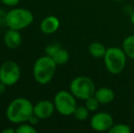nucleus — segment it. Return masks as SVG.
Listing matches in <instances>:
<instances>
[{"label": "nucleus", "instance_id": "obj_9", "mask_svg": "<svg viewBox=\"0 0 134 133\" xmlns=\"http://www.w3.org/2000/svg\"><path fill=\"white\" fill-rule=\"evenodd\" d=\"M55 111H56V108H55L53 101L43 100L37 101L36 104H34V115L38 118L39 119H48L53 115Z\"/></svg>", "mask_w": 134, "mask_h": 133}, {"label": "nucleus", "instance_id": "obj_7", "mask_svg": "<svg viewBox=\"0 0 134 133\" xmlns=\"http://www.w3.org/2000/svg\"><path fill=\"white\" fill-rule=\"evenodd\" d=\"M21 69L16 62L7 60L0 65V81L7 87L14 86L19 81Z\"/></svg>", "mask_w": 134, "mask_h": 133}, {"label": "nucleus", "instance_id": "obj_8", "mask_svg": "<svg viewBox=\"0 0 134 133\" xmlns=\"http://www.w3.org/2000/svg\"><path fill=\"white\" fill-rule=\"evenodd\" d=\"M90 125L91 129L95 131L103 132L108 131L114 125L113 117L108 112L100 111L95 113L91 117L90 121Z\"/></svg>", "mask_w": 134, "mask_h": 133}, {"label": "nucleus", "instance_id": "obj_4", "mask_svg": "<svg viewBox=\"0 0 134 133\" xmlns=\"http://www.w3.org/2000/svg\"><path fill=\"white\" fill-rule=\"evenodd\" d=\"M127 57L122 48L117 47L108 48L106 54L103 57L108 72L112 75H118L122 72L127 64Z\"/></svg>", "mask_w": 134, "mask_h": 133}, {"label": "nucleus", "instance_id": "obj_13", "mask_svg": "<svg viewBox=\"0 0 134 133\" xmlns=\"http://www.w3.org/2000/svg\"><path fill=\"white\" fill-rule=\"evenodd\" d=\"M107 48L100 42H92L88 46V53L95 59H102L105 56Z\"/></svg>", "mask_w": 134, "mask_h": 133}, {"label": "nucleus", "instance_id": "obj_20", "mask_svg": "<svg viewBox=\"0 0 134 133\" xmlns=\"http://www.w3.org/2000/svg\"><path fill=\"white\" fill-rule=\"evenodd\" d=\"M60 48H61V47L58 44H57V43H53V44L48 45V46H47L46 48H45V55H48V56H49V57H53L54 54L56 53Z\"/></svg>", "mask_w": 134, "mask_h": 133}, {"label": "nucleus", "instance_id": "obj_27", "mask_svg": "<svg viewBox=\"0 0 134 133\" xmlns=\"http://www.w3.org/2000/svg\"><path fill=\"white\" fill-rule=\"evenodd\" d=\"M112 1H115V2H126L128 0H112Z\"/></svg>", "mask_w": 134, "mask_h": 133}, {"label": "nucleus", "instance_id": "obj_23", "mask_svg": "<svg viewBox=\"0 0 134 133\" xmlns=\"http://www.w3.org/2000/svg\"><path fill=\"white\" fill-rule=\"evenodd\" d=\"M5 89H7V86H5L3 82L0 81V97L5 92Z\"/></svg>", "mask_w": 134, "mask_h": 133}, {"label": "nucleus", "instance_id": "obj_16", "mask_svg": "<svg viewBox=\"0 0 134 133\" xmlns=\"http://www.w3.org/2000/svg\"><path fill=\"white\" fill-rule=\"evenodd\" d=\"M90 110L87 108L86 106H77L76 109H75L73 116L77 120L80 121H84L90 116Z\"/></svg>", "mask_w": 134, "mask_h": 133}, {"label": "nucleus", "instance_id": "obj_3", "mask_svg": "<svg viewBox=\"0 0 134 133\" xmlns=\"http://www.w3.org/2000/svg\"><path fill=\"white\" fill-rule=\"evenodd\" d=\"M34 21V15L29 9L24 7H14L7 12L5 25L7 28L23 30L29 27Z\"/></svg>", "mask_w": 134, "mask_h": 133}, {"label": "nucleus", "instance_id": "obj_28", "mask_svg": "<svg viewBox=\"0 0 134 133\" xmlns=\"http://www.w3.org/2000/svg\"><path fill=\"white\" fill-rule=\"evenodd\" d=\"M132 111H133V116H134V106H133V109H132Z\"/></svg>", "mask_w": 134, "mask_h": 133}, {"label": "nucleus", "instance_id": "obj_19", "mask_svg": "<svg viewBox=\"0 0 134 133\" xmlns=\"http://www.w3.org/2000/svg\"><path fill=\"white\" fill-rule=\"evenodd\" d=\"M85 106L87 107V108H88L90 112H95V111H97L98 108H99V102L98 101V100L95 97L92 96L85 100Z\"/></svg>", "mask_w": 134, "mask_h": 133}, {"label": "nucleus", "instance_id": "obj_11", "mask_svg": "<svg viewBox=\"0 0 134 133\" xmlns=\"http://www.w3.org/2000/svg\"><path fill=\"white\" fill-rule=\"evenodd\" d=\"M60 27V21L56 16H47L41 21L39 28L40 31L47 35L56 33Z\"/></svg>", "mask_w": 134, "mask_h": 133}, {"label": "nucleus", "instance_id": "obj_17", "mask_svg": "<svg viewBox=\"0 0 134 133\" xmlns=\"http://www.w3.org/2000/svg\"><path fill=\"white\" fill-rule=\"evenodd\" d=\"M37 130L35 126L30 124L29 122H24L18 124L16 128V133H37Z\"/></svg>", "mask_w": 134, "mask_h": 133}, {"label": "nucleus", "instance_id": "obj_15", "mask_svg": "<svg viewBox=\"0 0 134 133\" xmlns=\"http://www.w3.org/2000/svg\"><path fill=\"white\" fill-rule=\"evenodd\" d=\"M56 62L58 66H61V65H65L66 63L69 62V53L67 49L60 48L56 53L54 54L53 57H51Z\"/></svg>", "mask_w": 134, "mask_h": 133}, {"label": "nucleus", "instance_id": "obj_21", "mask_svg": "<svg viewBox=\"0 0 134 133\" xmlns=\"http://www.w3.org/2000/svg\"><path fill=\"white\" fill-rule=\"evenodd\" d=\"M3 5H7V7H15L16 5H18L19 4L20 0H0Z\"/></svg>", "mask_w": 134, "mask_h": 133}, {"label": "nucleus", "instance_id": "obj_10", "mask_svg": "<svg viewBox=\"0 0 134 133\" xmlns=\"http://www.w3.org/2000/svg\"><path fill=\"white\" fill-rule=\"evenodd\" d=\"M5 46L10 49H16L19 48L22 43V35L19 30L8 28L3 37Z\"/></svg>", "mask_w": 134, "mask_h": 133}, {"label": "nucleus", "instance_id": "obj_5", "mask_svg": "<svg viewBox=\"0 0 134 133\" xmlns=\"http://www.w3.org/2000/svg\"><path fill=\"white\" fill-rule=\"evenodd\" d=\"M96 87L93 80L86 76H79L74 78L69 84V91L76 97V99L86 100L94 96Z\"/></svg>", "mask_w": 134, "mask_h": 133}, {"label": "nucleus", "instance_id": "obj_18", "mask_svg": "<svg viewBox=\"0 0 134 133\" xmlns=\"http://www.w3.org/2000/svg\"><path fill=\"white\" fill-rule=\"evenodd\" d=\"M109 133H131V128L125 123H118L114 124L109 130Z\"/></svg>", "mask_w": 134, "mask_h": 133}, {"label": "nucleus", "instance_id": "obj_22", "mask_svg": "<svg viewBox=\"0 0 134 133\" xmlns=\"http://www.w3.org/2000/svg\"><path fill=\"white\" fill-rule=\"evenodd\" d=\"M38 120H40V119H39L37 117H36V116L33 114V116H32V117L29 119L28 122H29L30 124H32V125H34V126H36V125H37V123H38Z\"/></svg>", "mask_w": 134, "mask_h": 133}, {"label": "nucleus", "instance_id": "obj_14", "mask_svg": "<svg viewBox=\"0 0 134 133\" xmlns=\"http://www.w3.org/2000/svg\"><path fill=\"white\" fill-rule=\"evenodd\" d=\"M121 48L128 57L134 59V35L126 37L122 41Z\"/></svg>", "mask_w": 134, "mask_h": 133}, {"label": "nucleus", "instance_id": "obj_26", "mask_svg": "<svg viewBox=\"0 0 134 133\" xmlns=\"http://www.w3.org/2000/svg\"><path fill=\"white\" fill-rule=\"evenodd\" d=\"M130 19H131V23L132 24V25L134 26V11H133L132 13H131V18H130Z\"/></svg>", "mask_w": 134, "mask_h": 133}, {"label": "nucleus", "instance_id": "obj_25", "mask_svg": "<svg viewBox=\"0 0 134 133\" xmlns=\"http://www.w3.org/2000/svg\"><path fill=\"white\" fill-rule=\"evenodd\" d=\"M5 15H7V13L4 12V11L2 10L1 8H0V16H5ZM1 23L5 24V19H4L3 18H0V24H1Z\"/></svg>", "mask_w": 134, "mask_h": 133}, {"label": "nucleus", "instance_id": "obj_24", "mask_svg": "<svg viewBox=\"0 0 134 133\" xmlns=\"http://www.w3.org/2000/svg\"><path fill=\"white\" fill-rule=\"evenodd\" d=\"M1 133H16V129H13V128L5 129V130H2Z\"/></svg>", "mask_w": 134, "mask_h": 133}, {"label": "nucleus", "instance_id": "obj_1", "mask_svg": "<svg viewBox=\"0 0 134 133\" xmlns=\"http://www.w3.org/2000/svg\"><path fill=\"white\" fill-rule=\"evenodd\" d=\"M34 104L27 98L19 97L14 99L8 104L5 110V116L9 122L13 124L28 122L33 116Z\"/></svg>", "mask_w": 134, "mask_h": 133}, {"label": "nucleus", "instance_id": "obj_6", "mask_svg": "<svg viewBox=\"0 0 134 133\" xmlns=\"http://www.w3.org/2000/svg\"><path fill=\"white\" fill-rule=\"evenodd\" d=\"M77 99L70 91L59 90L54 97V105L56 111L62 116L73 115L77 108Z\"/></svg>", "mask_w": 134, "mask_h": 133}, {"label": "nucleus", "instance_id": "obj_12", "mask_svg": "<svg viewBox=\"0 0 134 133\" xmlns=\"http://www.w3.org/2000/svg\"><path fill=\"white\" fill-rule=\"evenodd\" d=\"M94 97L98 100L99 104L108 105L111 103L115 99V93L112 89L108 87H101L96 89Z\"/></svg>", "mask_w": 134, "mask_h": 133}, {"label": "nucleus", "instance_id": "obj_2", "mask_svg": "<svg viewBox=\"0 0 134 133\" xmlns=\"http://www.w3.org/2000/svg\"><path fill=\"white\" fill-rule=\"evenodd\" d=\"M58 65L51 57L48 55L41 56L33 65V78L39 85H47L53 79Z\"/></svg>", "mask_w": 134, "mask_h": 133}]
</instances>
